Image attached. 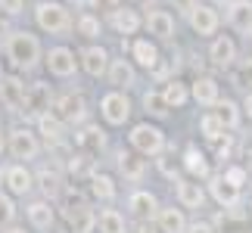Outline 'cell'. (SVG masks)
I'll use <instances>...</instances> for the list:
<instances>
[{"label": "cell", "mask_w": 252, "mask_h": 233, "mask_svg": "<svg viewBox=\"0 0 252 233\" xmlns=\"http://www.w3.org/2000/svg\"><path fill=\"white\" fill-rule=\"evenodd\" d=\"M25 0H0V16H22Z\"/></svg>", "instance_id": "ee69618b"}, {"label": "cell", "mask_w": 252, "mask_h": 233, "mask_svg": "<svg viewBox=\"0 0 252 233\" xmlns=\"http://www.w3.org/2000/svg\"><path fill=\"white\" fill-rule=\"evenodd\" d=\"M34 25L44 34H69L75 28V16L63 0H37L34 3Z\"/></svg>", "instance_id": "7a4b0ae2"}, {"label": "cell", "mask_w": 252, "mask_h": 233, "mask_svg": "<svg viewBox=\"0 0 252 233\" xmlns=\"http://www.w3.org/2000/svg\"><path fill=\"white\" fill-rule=\"evenodd\" d=\"M34 131H37V137H41L44 146H60V143L65 140V124L56 118L50 109L37 115V128Z\"/></svg>", "instance_id": "484cf974"}, {"label": "cell", "mask_w": 252, "mask_h": 233, "mask_svg": "<svg viewBox=\"0 0 252 233\" xmlns=\"http://www.w3.org/2000/svg\"><path fill=\"white\" fill-rule=\"evenodd\" d=\"M221 177H224L227 183H234V187H240V190H243L246 183H249V171L243 168V165H227V168L221 171Z\"/></svg>", "instance_id": "b9f144b4"}, {"label": "cell", "mask_w": 252, "mask_h": 233, "mask_svg": "<svg viewBox=\"0 0 252 233\" xmlns=\"http://www.w3.org/2000/svg\"><path fill=\"white\" fill-rule=\"evenodd\" d=\"M0 233H28V230H25V227H13V224H9L6 230H0Z\"/></svg>", "instance_id": "f907efd6"}, {"label": "cell", "mask_w": 252, "mask_h": 233, "mask_svg": "<svg viewBox=\"0 0 252 233\" xmlns=\"http://www.w3.org/2000/svg\"><path fill=\"white\" fill-rule=\"evenodd\" d=\"M50 112L65 124V128H81V124H87V100L78 90L56 93L53 103H50Z\"/></svg>", "instance_id": "277c9868"}, {"label": "cell", "mask_w": 252, "mask_h": 233, "mask_svg": "<svg viewBox=\"0 0 252 233\" xmlns=\"http://www.w3.org/2000/svg\"><path fill=\"white\" fill-rule=\"evenodd\" d=\"M28 100V84L19 75H3L0 78V106L9 112H25Z\"/></svg>", "instance_id": "30bf717a"}, {"label": "cell", "mask_w": 252, "mask_h": 233, "mask_svg": "<svg viewBox=\"0 0 252 233\" xmlns=\"http://www.w3.org/2000/svg\"><path fill=\"white\" fill-rule=\"evenodd\" d=\"M87 193H91L96 202H103V205H112L115 196H119V183H115L112 174H106V171H94L91 177H87Z\"/></svg>", "instance_id": "d4e9b609"}, {"label": "cell", "mask_w": 252, "mask_h": 233, "mask_svg": "<svg viewBox=\"0 0 252 233\" xmlns=\"http://www.w3.org/2000/svg\"><path fill=\"white\" fill-rule=\"evenodd\" d=\"M109 59H112V53L106 50L103 44H84L81 50H78V69H84V75H87V78H94V81L106 78Z\"/></svg>", "instance_id": "ba28073f"}, {"label": "cell", "mask_w": 252, "mask_h": 233, "mask_svg": "<svg viewBox=\"0 0 252 233\" xmlns=\"http://www.w3.org/2000/svg\"><path fill=\"white\" fill-rule=\"evenodd\" d=\"M119 6H122V0H87V9H91V13H96V16H109V13H115Z\"/></svg>", "instance_id": "7bdbcfd3"}, {"label": "cell", "mask_w": 252, "mask_h": 233, "mask_svg": "<svg viewBox=\"0 0 252 233\" xmlns=\"http://www.w3.org/2000/svg\"><path fill=\"white\" fill-rule=\"evenodd\" d=\"M65 221H69V230L72 233H94L96 230V211L91 205H81V208L65 211Z\"/></svg>", "instance_id": "d6a6232c"}, {"label": "cell", "mask_w": 252, "mask_h": 233, "mask_svg": "<svg viewBox=\"0 0 252 233\" xmlns=\"http://www.w3.org/2000/svg\"><path fill=\"white\" fill-rule=\"evenodd\" d=\"M153 224H156L159 233H187V215H184V208H174V205H159L156 218H153Z\"/></svg>", "instance_id": "4316f807"}, {"label": "cell", "mask_w": 252, "mask_h": 233, "mask_svg": "<svg viewBox=\"0 0 252 233\" xmlns=\"http://www.w3.org/2000/svg\"><path fill=\"white\" fill-rule=\"evenodd\" d=\"M199 134H202V137H206L209 143H215L218 137H224V124H221L218 121V115L215 112H206V115H202V118H199Z\"/></svg>", "instance_id": "f35d334b"}, {"label": "cell", "mask_w": 252, "mask_h": 233, "mask_svg": "<svg viewBox=\"0 0 252 233\" xmlns=\"http://www.w3.org/2000/svg\"><path fill=\"white\" fill-rule=\"evenodd\" d=\"M106 81L112 84V90H125L128 93L134 84H137V69H134L131 59H109V69H106Z\"/></svg>", "instance_id": "44dd1931"}, {"label": "cell", "mask_w": 252, "mask_h": 233, "mask_svg": "<svg viewBox=\"0 0 252 233\" xmlns=\"http://www.w3.org/2000/svg\"><path fill=\"white\" fill-rule=\"evenodd\" d=\"M128 146L137 155H143V159H156L159 152L168 149V137L159 124L137 121V124H131V131H128Z\"/></svg>", "instance_id": "3957f363"}, {"label": "cell", "mask_w": 252, "mask_h": 233, "mask_svg": "<svg viewBox=\"0 0 252 233\" xmlns=\"http://www.w3.org/2000/svg\"><path fill=\"white\" fill-rule=\"evenodd\" d=\"M137 233H159L153 221H137Z\"/></svg>", "instance_id": "c3c4849f"}, {"label": "cell", "mask_w": 252, "mask_h": 233, "mask_svg": "<svg viewBox=\"0 0 252 233\" xmlns=\"http://www.w3.org/2000/svg\"><path fill=\"white\" fill-rule=\"evenodd\" d=\"M72 31H78L81 37H87V41H94V37H100V31H103V22H100V16L96 13H91V9H84V13L75 19V28Z\"/></svg>", "instance_id": "e575fe53"}, {"label": "cell", "mask_w": 252, "mask_h": 233, "mask_svg": "<svg viewBox=\"0 0 252 233\" xmlns=\"http://www.w3.org/2000/svg\"><path fill=\"white\" fill-rule=\"evenodd\" d=\"M143 112H147L150 118H168V115H171L168 103L162 100L159 90H147V93H143Z\"/></svg>", "instance_id": "d590c367"}, {"label": "cell", "mask_w": 252, "mask_h": 233, "mask_svg": "<svg viewBox=\"0 0 252 233\" xmlns=\"http://www.w3.org/2000/svg\"><path fill=\"white\" fill-rule=\"evenodd\" d=\"M134 103L125 90H106L100 96V118L109 124V128H125L131 121Z\"/></svg>", "instance_id": "8992f818"}, {"label": "cell", "mask_w": 252, "mask_h": 233, "mask_svg": "<svg viewBox=\"0 0 252 233\" xmlns=\"http://www.w3.org/2000/svg\"><path fill=\"white\" fill-rule=\"evenodd\" d=\"M240 109H243V115L252 121V90H246V96H243V103H240Z\"/></svg>", "instance_id": "7dc6e473"}, {"label": "cell", "mask_w": 252, "mask_h": 233, "mask_svg": "<svg viewBox=\"0 0 252 233\" xmlns=\"http://www.w3.org/2000/svg\"><path fill=\"white\" fill-rule=\"evenodd\" d=\"M50 103H53V96H50V87H47L44 81H34V84H28V100H25V112H34V115H41L50 109Z\"/></svg>", "instance_id": "836d02e7"}, {"label": "cell", "mask_w": 252, "mask_h": 233, "mask_svg": "<svg viewBox=\"0 0 252 233\" xmlns=\"http://www.w3.org/2000/svg\"><path fill=\"white\" fill-rule=\"evenodd\" d=\"M174 13H181V16H190V9L196 6V0H168Z\"/></svg>", "instance_id": "f6af8a7d"}, {"label": "cell", "mask_w": 252, "mask_h": 233, "mask_svg": "<svg viewBox=\"0 0 252 233\" xmlns=\"http://www.w3.org/2000/svg\"><path fill=\"white\" fill-rule=\"evenodd\" d=\"M227 25L240 34H252V0H227Z\"/></svg>", "instance_id": "83f0119b"}, {"label": "cell", "mask_w": 252, "mask_h": 233, "mask_svg": "<svg viewBox=\"0 0 252 233\" xmlns=\"http://www.w3.org/2000/svg\"><path fill=\"white\" fill-rule=\"evenodd\" d=\"M249 37H252V34H249Z\"/></svg>", "instance_id": "6f0895ef"}, {"label": "cell", "mask_w": 252, "mask_h": 233, "mask_svg": "<svg viewBox=\"0 0 252 233\" xmlns=\"http://www.w3.org/2000/svg\"><path fill=\"white\" fill-rule=\"evenodd\" d=\"M156 165H159V174H162V177H165V180H181V159H174V152H159L156 155Z\"/></svg>", "instance_id": "74e56055"}, {"label": "cell", "mask_w": 252, "mask_h": 233, "mask_svg": "<svg viewBox=\"0 0 252 233\" xmlns=\"http://www.w3.org/2000/svg\"><path fill=\"white\" fill-rule=\"evenodd\" d=\"M16 221V199L6 190H0V230H6Z\"/></svg>", "instance_id": "60d3db41"}, {"label": "cell", "mask_w": 252, "mask_h": 233, "mask_svg": "<svg viewBox=\"0 0 252 233\" xmlns=\"http://www.w3.org/2000/svg\"><path fill=\"white\" fill-rule=\"evenodd\" d=\"M249 183H252V171H249Z\"/></svg>", "instance_id": "9f6ffc18"}, {"label": "cell", "mask_w": 252, "mask_h": 233, "mask_svg": "<svg viewBox=\"0 0 252 233\" xmlns=\"http://www.w3.org/2000/svg\"><path fill=\"white\" fill-rule=\"evenodd\" d=\"M190 100L209 109V106H215V103L221 100V84H218L212 75H196V78L190 81Z\"/></svg>", "instance_id": "cb8c5ba5"}, {"label": "cell", "mask_w": 252, "mask_h": 233, "mask_svg": "<svg viewBox=\"0 0 252 233\" xmlns=\"http://www.w3.org/2000/svg\"><path fill=\"white\" fill-rule=\"evenodd\" d=\"M209 3H227V0H209Z\"/></svg>", "instance_id": "816d5d0a"}, {"label": "cell", "mask_w": 252, "mask_h": 233, "mask_svg": "<svg viewBox=\"0 0 252 233\" xmlns=\"http://www.w3.org/2000/svg\"><path fill=\"white\" fill-rule=\"evenodd\" d=\"M72 140H75V149L91 155V159L109 146V137H106V131L100 128V124H81V128H75Z\"/></svg>", "instance_id": "9c48e42d"}, {"label": "cell", "mask_w": 252, "mask_h": 233, "mask_svg": "<svg viewBox=\"0 0 252 233\" xmlns=\"http://www.w3.org/2000/svg\"><path fill=\"white\" fill-rule=\"evenodd\" d=\"M181 168L190 174L193 180H209L212 177V165H209V155L202 152L196 143H190L187 149L181 152Z\"/></svg>", "instance_id": "603a6c76"}, {"label": "cell", "mask_w": 252, "mask_h": 233, "mask_svg": "<svg viewBox=\"0 0 252 233\" xmlns=\"http://www.w3.org/2000/svg\"><path fill=\"white\" fill-rule=\"evenodd\" d=\"M187 233H215V227L209 221H196V224H187Z\"/></svg>", "instance_id": "bcb514c9"}, {"label": "cell", "mask_w": 252, "mask_h": 233, "mask_svg": "<svg viewBox=\"0 0 252 233\" xmlns=\"http://www.w3.org/2000/svg\"><path fill=\"white\" fill-rule=\"evenodd\" d=\"M187 22H190V28H193L196 37H215L218 28H221V16H218V9L212 3H196L190 9Z\"/></svg>", "instance_id": "8fae6325"}, {"label": "cell", "mask_w": 252, "mask_h": 233, "mask_svg": "<svg viewBox=\"0 0 252 233\" xmlns=\"http://www.w3.org/2000/svg\"><path fill=\"white\" fill-rule=\"evenodd\" d=\"M206 193L218 202L221 208H237L240 202H243V190L234 187V183H227L221 174H212V177H209V190Z\"/></svg>", "instance_id": "7402d4cb"}, {"label": "cell", "mask_w": 252, "mask_h": 233, "mask_svg": "<svg viewBox=\"0 0 252 233\" xmlns=\"http://www.w3.org/2000/svg\"><path fill=\"white\" fill-rule=\"evenodd\" d=\"M174 199H178L181 208H202L206 199H209V193H206V187H202L199 180L181 177V180H174Z\"/></svg>", "instance_id": "d6986e66"}, {"label": "cell", "mask_w": 252, "mask_h": 233, "mask_svg": "<svg viewBox=\"0 0 252 233\" xmlns=\"http://www.w3.org/2000/svg\"><path fill=\"white\" fill-rule=\"evenodd\" d=\"M109 28L128 41V37H134L143 28V16L137 13V6H134V3H125V6L115 9V13H109Z\"/></svg>", "instance_id": "9a60e30c"}, {"label": "cell", "mask_w": 252, "mask_h": 233, "mask_svg": "<svg viewBox=\"0 0 252 233\" xmlns=\"http://www.w3.org/2000/svg\"><path fill=\"white\" fill-rule=\"evenodd\" d=\"M41 149H44L41 137H37V131L28 128V124H19V128H13L6 134V152L13 155L16 162H22V165L34 162L37 155H41Z\"/></svg>", "instance_id": "5b68a950"}, {"label": "cell", "mask_w": 252, "mask_h": 233, "mask_svg": "<svg viewBox=\"0 0 252 233\" xmlns=\"http://www.w3.org/2000/svg\"><path fill=\"white\" fill-rule=\"evenodd\" d=\"M96 230L100 233H128V221H125V215L119 208L106 205L96 211Z\"/></svg>", "instance_id": "1f68e13d"}, {"label": "cell", "mask_w": 252, "mask_h": 233, "mask_svg": "<svg viewBox=\"0 0 252 233\" xmlns=\"http://www.w3.org/2000/svg\"><path fill=\"white\" fill-rule=\"evenodd\" d=\"M234 84L246 87V90H252V56H243V59H237L234 65Z\"/></svg>", "instance_id": "ab89813d"}, {"label": "cell", "mask_w": 252, "mask_h": 233, "mask_svg": "<svg viewBox=\"0 0 252 233\" xmlns=\"http://www.w3.org/2000/svg\"><path fill=\"white\" fill-rule=\"evenodd\" d=\"M3 190L9 193V196H28V193L34 190V174L28 171V165L22 162H13L3 168Z\"/></svg>", "instance_id": "7c38bea8"}, {"label": "cell", "mask_w": 252, "mask_h": 233, "mask_svg": "<svg viewBox=\"0 0 252 233\" xmlns=\"http://www.w3.org/2000/svg\"><path fill=\"white\" fill-rule=\"evenodd\" d=\"M240 59V50H237V41L230 34H215L209 44V62L215 69H230Z\"/></svg>", "instance_id": "ac0fdd59"}, {"label": "cell", "mask_w": 252, "mask_h": 233, "mask_svg": "<svg viewBox=\"0 0 252 233\" xmlns=\"http://www.w3.org/2000/svg\"><path fill=\"white\" fill-rule=\"evenodd\" d=\"M34 187H41L44 190V199L53 202L63 193V174H60V168H53V165H50V168H41V171L34 174Z\"/></svg>", "instance_id": "4dcf8cb0"}, {"label": "cell", "mask_w": 252, "mask_h": 233, "mask_svg": "<svg viewBox=\"0 0 252 233\" xmlns=\"http://www.w3.org/2000/svg\"><path fill=\"white\" fill-rule=\"evenodd\" d=\"M140 3H147V9H150V0H140Z\"/></svg>", "instance_id": "db71d44e"}, {"label": "cell", "mask_w": 252, "mask_h": 233, "mask_svg": "<svg viewBox=\"0 0 252 233\" xmlns=\"http://www.w3.org/2000/svg\"><path fill=\"white\" fill-rule=\"evenodd\" d=\"M25 221H28V227L37 230V233L53 230V227H56V205H53L50 199H34V202H28V205H25Z\"/></svg>", "instance_id": "2e32d148"}, {"label": "cell", "mask_w": 252, "mask_h": 233, "mask_svg": "<svg viewBox=\"0 0 252 233\" xmlns=\"http://www.w3.org/2000/svg\"><path fill=\"white\" fill-rule=\"evenodd\" d=\"M128 50H131V62L134 65H140V69H147V72L159 69L162 56H159V44L153 41V37H134L128 44Z\"/></svg>", "instance_id": "e0dca14e"}, {"label": "cell", "mask_w": 252, "mask_h": 233, "mask_svg": "<svg viewBox=\"0 0 252 233\" xmlns=\"http://www.w3.org/2000/svg\"><path fill=\"white\" fill-rule=\"evenodd\" d=\"M249 215H252V202H249Z\"/></svg>", "instance_id": "11a10c76"}, {"label": "cell", "mask_w": 252, "mask_h": 233, "mask_svg": "<svg viewBox=\"0 0 252 233\" xmlns=\"http://www.w3.org/2000/svg\"><path fill=\"white\" fill-rule=\"evenodd\" d=\"M115 168H119V177H125V183H143L150 165L134 149H119V155H115Z\"/></svg>", "instance_id": "5bb4252c"}, {"label": "cell", "mask_w": 252, "mask_h": 233, "mask_svg": "<svg viewBox=\"0 0 252 233\" xmlns=\"http://www.w3.org/2000/svg\"><path fill=\"white\" fill-rule=\"evenodd\" d=\"M44 65H47V72L53 78L69 81V78H75V72H78V53H75L72 47H65V44H56V47H50V50L44 53Z\"/></svg>", "instance_id": "52a82bcc"}, {"label": "cell", "mask_w": 252, "mask_h": 233, "mask_svg": "<svg viewBox=\"0 0 252 233\" xmlns=\"http://www.w3.org/2000/svg\"><path fill=\"white\" fill-rule=\"evenodd\" d=\"M156 211H159V199H156V193H150V190H131L128 193V215L131 218H137V221H153L156 218Z\"/></svg>", "instance_id": "ffe728a7"}, {"label": "cell", "mask_w": 252, "mask_h": 233, "mask_svg": "<svg viewBox=\"0 0 252 233\" xmlns=\"http://www.w3.org/2000/svg\"><path fill=\"white\" fill-rule=\"evenodd\" d=\"M212 112L218 115V121L224 124V131H237L240 121H243V109H240V103H234L230 96H221Z\"/></svg>", "instance_id": "f546056e"}, {"label": "cell", "mask_w": 252, "mask_h": 233, "mask_svg": "<svg viewBox=\"0 0 252 233\" xmlns=\"http://www.w3.org/2000/svg\"><path fill=\"white\" fill-rule=\"evenodd\" d=\"M143 28L150 31L153 41H171L174 37V13L171 9H159V6H150L147 16H143Z\"/></svg>", "instance_id": "4fadbf2b"}, {"label": "cell", "mask_w": 252, "mask_h": 233, "mask_svg": "<svg viewBox=\"0 0 252 233\" xmlns=\"http://www.w3.org/2000/svg\"><path fill=\"white\" fill-rule=\"evenodd\" d=\"M65 168H69V174H72L75 180L91 177V174L96 171V168H94V159H91V155H84V152H72L69 162H65Z\"/></svg>", "instance_id": "8d00e7d4"}, {"label": "cell", "mask_w": 252, "mask_h": 233, "mask_svg": "<svg viewBox=\"0 0 252 233\" xmlns=\"http://www.w3.org/2000/svg\"><path fill=\"white\" fill-rule=\"evenodd\" d=\"M3 75H6V72H3V65H0V78H3Z\"/></svg>", "instance_id": "f5cc1de1"}, {"label": "cell", "mask_w": 252, "mask_h": 233, "mask_svg": "<svg viewBox=\"0 0 252 233\" xmlns=\"http://www.w3.org/2000/svg\"><path fill=\"white\" fill-rule=\"evenodd\" d=\"M162 100L168 103V109H184V106L190 103V84L181 81V78H168L165 84L159 87Z\"/></svg>", "instance_id": "f1b7e54d"}, {"label": "cell", "mask_w": 252, "mask_h": 233, "mask_svg": "<svg viewBox=\"0 0 252 233\" xmlns=\"http://www.w3.org/2000/svg\"><path fill=\"white\" fill-rule=\"evenodd\" d=\"M63 3L69 6V9H72V6H75V9H81V6H87V0H63Z\"/></svg>", "instance_id": "681fc988"}, {"label": "cell", "mask_w": 252, "mask_h": 233, "mask_svg": "<svg viewBox=\"0 0 252 233\" xmlns=\"http://www.w3.org/2000/svg\"><path fill=\"white\" fill-rule=\"evenodd\" d=\"M3 56L9 59L16 72H32L44 62V47H41V37L25 31V28H16L3 37Z\"/></svg>", "instance_id": "6da1fadb"}]
</instances>
